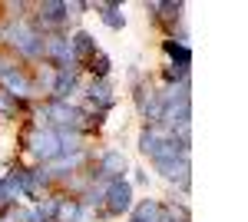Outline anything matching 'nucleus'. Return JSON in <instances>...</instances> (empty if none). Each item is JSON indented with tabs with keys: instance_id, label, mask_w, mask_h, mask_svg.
<instances>
[{
	"instance_id": "obj_1",
	"label": "nucleus",
	"mask_w": 248,
	"mask_h": 222,
	"mask_svg": "<svg viewBox=\"0 0 248 222\" xmlns=\"http://www.w3.org/2000/svg\"><path fill=\"white\" fill-rule=\"evenodd\" d=\"M106 192H109V209H113V212H126V209H133V189H129V183L113 179Z\"/></svg>"
},
{
	"instance_id": "obj_2",
	"label": "nucleus",
	"mask_w": 248,
	"mask_h": 222,
	"mask_svg": "<svg viewBox=\"0 0 248 222\" xmlns=\"http://www.w3.org/2000/svg\"><path fill=\"white\" fill-rule=\"evenodd\" d=\"M155 166L162 169L166 179H172V183H175V179H179V183L189 179V176H186V172H189V163H186V159H155Z\"/></svg>"
},
{
	"instance_id": "obj_3",
	"label": "nucleus",
	"mask_w": 248,
	"mask_h": 222,
	"mask_svg": "<svg viewBox=\"0 0 248 222\" xmlns=\"http://www.w3.org/2000/svg\"><path fill=\"white\" fill-rule=\"evenodd\" d=\"M33 153H40L43 159L57 156L60 153V136H53V133H37V136H33Z\"/></svg>"
},
{
	"instance_id": "obj_4",
	"label": "nucleus",
	"mask_w": 248,
	"mask_h": 222,
	"mask_svg": "<svg viewBox=\"0 0 248 222\" xmlns=\"http://www.w3.org/2000/svg\"><path fill=\"white\" fill-rule=\"evenodd\" d=\"M70 53H73V60H77V56H93L96 53L93 37H90V34H77V37L70 40Z\"/></svg>"
},
{
	"instance_id": "obj_5",
	"label": "nucleus",
	"mask_w": 248,
	"mask_h": 222,
	"mask_svg": "<svg viewBox=\"0 0 248 222\" xmlns=\"http://www.w3.org/2000/svg\"><path fill=\"white\" fill-rule=\"evenodd\" d=\"M123 169H126V156H123V153H106V156H103V172H106L109 179H119Z\"/></svg>"
},
{
	"instance_id": "obj_6",
	"label": "nucleus",
	"mask_w": 248,
	"mask_h": 222,
	"mask_svg": "<svg viewBox=\"0 0 248 222\" xmlns=\"http://www.w3.org/2000/svg\"><path fill=\"white\" fill-rule=\"evenodd\" d=\"M162 219V209H159V203H139V209H136V216H133V222H159Z\"/></svg>"
},
{
	"instance_id": "obj_7",
	"label": "nucleus",
	"mask_w": 248,
	"mask_h": 222,
	"mask_svg": "<svg viewBox=\"0 0 248 222\" xmlns=\"http://www.w3.org/2000/svg\"><path fill=\"white\" fill-rule=\"evenodd\" d=\"M90 70H93L96 76H106V73H109V60H106L103 53H93V56H90Z\"/></svg>"
},
{
	"instance_id": "obj_8",
	"label": "nucleus",
	"mask_w": 248,
	"mask_h": 222,
	"mask_svg": "<svg viewBox=\"0 0 248 222\" xmlns=\"http://www.w3.org/2000/svg\"><path fill=\"white\" fill-rule=\"evenodd\" d=\"M57 209H60V219H63V222H66V219L73 222V219L79 216V205H77V203H60Z\"/></svg>"
},
{
	"instance_id": "obj_9",
	"label": "nucleus",
	"mask_w": 248,
	"mask_h": 222,
	"mask_svg": "<svg viewBox=\"0 0 248 222\" xmlns=\"http://www.w3.org/2000/svg\"><path fill=\"white\" fill-rule=\"evenodd\" d=\"M53 116H57V123H77V110H66V106H53Z\"/></svg>"
},
{
	"instance_id": "obj_10",
	"label": "nucleus",
	"mask_w": 248,
	"mask_h": 222,
	"mask_svg": "<svg viewBox=\"0 0 248 222\" xmlns=\"http://www.w3.org/2000/svg\"><path fill=\"white\" fill-rule=\"evenodd\" d=\"M40 10L46 14V20H60V17H63V10H66V3H43Z\"/></svg>"
},
{
	"instance_id": "obj_11",
	"label": "nucleus",
	"mask_w": 248,
	"mask_h": 222,
	"mask_svg": "<svg viewBox=\"0 0 248 222\" xmlns=\"http://www.w3.org/2000/svg\"><path fill=\"white\" fill-rule=\"evenodd\" d=\"M103 10H106L103 20H106L109 27H123V17H119V10H116V7H103Z\"/></svg>"
},
{
	"instance_id": "obj_12",
	"label": "nucleus",
	"mask_w": 248,
	"mask_h": 222,
	"mask_svg": "<svg viewBox=\"0 0 248 222\" xmlns=\"http://www.w3.org/2000/svg\"><path fill=\"white\" fill-rule=\"evenodd\" d=\"M7 83H10L17 93H27V80H23L20 73H7Z\"/></svg>"
}]
</instances>
